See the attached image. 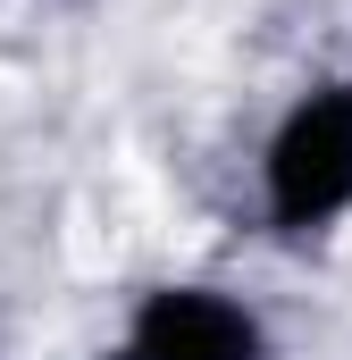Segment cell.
I'll return each mask as SVG.
<instances>
[{
    "instance_id": "1",
    "label": "cell",
    "mask_w": 352,
    "mask_h": 360,
    "mask_svg": "<svg viewBox=\"0 0 352 360\" xmlns=\"http://www.w3.org/2000/svg\"><path fill=\"white\" fill-rule=\"evenodd\" d=\"M344 201H352V84H336L285 117L268 151V210L277 226H319Z\"/></svg>"
},
{
    "instance_id": "2",
    "label": "cell",
    "mask_w": 352,
    "mask_h": 360,
    "mask_svg": "<svg viewBox=\"0 0 352 360\" xmlns=\"http://www.w3.org/2000/svg\"><path fill=\"white\" fill-rule=\"evenodd\" d=\"M252 352H260L252 319L218 293H151L126 335V360H252Z\"/></svg>"
}]
</instances>
